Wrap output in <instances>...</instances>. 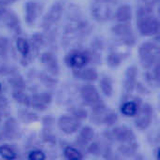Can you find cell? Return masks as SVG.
Returning a JSON list of instances; mask_svg holds the SVG:
<instances>
[{
	"label": "cell",
	"instance_id": "16",
	"mask_svg": "<svg viewBox=\"0 0 160 160\" xmlns=\"http://www.w3.org/2000/svg\"><path fill=\"white\" fill-rule=\"evenodd\" d=\"M0 21H2L14 33L21 34V22L19 17H17V15L14 12L6 9V8H0Z\"/></svg>",
	"mask_w": 160,
	"mask_h": 160
},
{
	"label": "cell",
	"instance_id": "12",
	"mask_svg": "<svg viewBox=\"0 0 160 160\" xmlns=\"http://www.w3.org/2000/svg\"><path fill=\"white\" fill-rule=\"evenodd\" d=\"M57 126L66 135H72L79 131L82 127V121L72 114H64L57 120Z\"/></svg>",
	"mask_w": 160,
	"mask_h": 160
},
{
	"label": "cell",
	"instance_id": "4",
	"mask_svg": "<svg viewBox=\"0 0 160 160\" xmlns=\"http://www.w3.org/2000/svg\"><path fill=\"white\" fill-rule=\"evenodd\" d=\"M139 58L144 69H148L160 63L158 40H147L139 47Z\"/></svg>",
	"mask_w": 160,
	"mask_h": 160
},
{
	"label": "cell",
	"instance_id": "19",
	"mask_svg": "<svg viewBox=\"0 0 160 160\" xmlns=\"http://www.w3.org/2000/svg\"><path fill=\"white\" fill-rule=\"evenodd\" d=\"M72 74L76 79L86 82H96L99 77V74L97 71V69L93 67H88V66L79 69L72 70Z\"/></svg>",
	"mask_w": 160,
	"mask_h": 160
},
{
	"label": "cell",
	"instance_id": "10",
	"mask_svg": "<svg viewBox=\"0 0 160 160\" xmlns=\"http://www.w3.org/2000/svg\"><path fill=\"white\" fill-rule=\"evenodd\" d=\"M80 97L83 104L90 108L102 101L98 88L91 82H87L80 88Z\"/></svg>",
	"mask_w": 160,
	"mask_h": 160
},
{
	"label": "cell",
	"instance_id": "32",
	"mask_svg": "<svg viewBox=\"0 0 160 160\" xmlns=\"http://www.w3.org/2000/svg\"><path fill=\"white\" fill-rule=\"evenodd\" d=\"M12 98L13 99L23 105L26 106L27 105V100H28V95L25 93V89H12Z\"/></svg>",
	"mask_w": 160,
	"mask_h": 160
},
{
	"label": "cell",
	"instance_id": "36",
	"mask_svg": "<svg viewBox=\"0 0 160 160\" xmlns=\"http://www.w3.org/2000/svg\"><path fill=\"white\" fill-rule=\"evenodd\" d=\"M71 114L73 116H75L77 119H79L80 121H84L87 116H88V112L84 109V108H82V107H78V108H75L71 111Z\"/></svg>",
	"mask_w": 160,
	"mask_h": 160
},
{
	"label": "cell",
	"instance_id": "3",
	"mask_svg": "<svg viewBox=\"0 0 160 160\" xmlns=\"http://www.w3.org/2000/svg\"><path fill=\"white\" fill-rule=\"evenodd\" d=\"M99 56L94 51H88L83 49L74 48L67 52L64 58L65 65L71 70L79 69L87 67L89 64L96 60V57Z\"/></svg>",
	"mask_w": 160,
	"mask_h": 160
},
{
	"label": "cell",
	"instance_id": "15",
	"mask_svg": "<svg viewBox=\"0 0 160 160\" xmlns=\"http://www.w3.org/2000/svg\"><path fill=\"white\" fill-rule=\"evenodd\" d=\"M78 135L75 139V146L79 148L82 152H85L87 146L89 143L95 140L96 137V132L94 128L91 127L85 126V127H81V128L78 131Z\"/></svg>",
	"mask_w": 160,
	"mask_h": 160
},
{
	"label": "cell",
	"instance_id": "29",
	"mask_svg": "<svg viewBox=\"0 0 160 160\" xmlns=\"http://www.w3.org/2000/svg\"><path fill=\"white\" fill-rule=\"evenodd\" d=\"M8 82L11 85L12 89H25L26 83L20 73L13 70L8 74Z\"/></svg>",
	"mask_w": 160,
	"mask_h": 160
},
{
	"label": "cell",
	"instance_id": "17",
	"mask_svg": "<svg viewBox=\"0 0 160 160\" xmlns=\"http://www.w3.org/2000/svg\"><path fill=\"white\" fill-rule=\"evenodd\" d=\"M138 75L139 69L135 65L129 66L125 74V81H124V90L125 95H130L136 88L138 82Z\"/></svg>",
	"mask_w": 160,
	"mask_h": 160
},
{
	"label": "cell",
	"instance_id": "27",
	"mask_svg": "<svg viewBox=\"0 0 160 160\" xmlns=\"http://www.w3.org/2000/svg\"><path fill=\"white\" fill-rule=\"evenodd\" d=\"M125 59H126V57H125L124 53L112 49L107 55V64L109 65V67L116 68L122 65V63L125 61Z\"/></svg>",
	"mask_w": 160,
	"mask_h": 160
},
{
	"label": "cell",
	"instance_id": "26",
	"mask_svg": "<svg viewBox=\"0 0 160 160\" xmlns=\"http://www.w3.org/2000/svg\"><path fill=\"white\" fill-rule=\"evenodd\" d=\"M144 76H145V81L148 85L154 88H158L160 82L159 64H157L153 68L146 69Z\"/></svg>",
	"mask_w": 160,
	"mask_h": 160
},
{
	"label": "cell",
	"instance_id": "2",
	"mask_svg": "<svg viewBox=\"0 0 160 160\" xmlns=\"http://www.w3.org/2000/svg\"><path fill=\"white\" fill-rule=\"evenodd\" d=\"M64 12V4L62 2H54L41 21V27L44 35L48 38L49 42L54 41L56 33V27L60 22Z\"/></svg>",
	"mask_w": 160,
	"mask_h": 160
},
{
	"label": "cell",
	"instance_id": "24",
	"mask_svg": "<svg viewBox=\"0 0 160 160\" xmlns=\"http://www.w3.org/2000/svg\"><path fill=\"white\" fill-rule=\"evenodd\" d=\"M114 19L117 21V22H129L132 20V8L128 5L124 4L121 5L113 13Z\"/></svg>",
	"mask_w": 160,
	"mask_h": 160
},
{
	"label": "cell",
	"instance_id": "6",
	"mask_svg": "<svg viewBox=\"0 0 160 160\" xmlns=\"http://www.w3.org/2000/svg\"><path fill=\"white\" fill-rule=\"evenodd\" d=\"M112 33L116 41L127 47H133L137 43V37L129 22H117L112 27Z\"/></svg>",
	"mask_w": 160,
	"mask_h": 160
},
{
	"label": "cell",
	"instance_id": "40",
	"mask_svg": "<svg viewBox=\"0 0 160 160\" xmlns=\"http://www.w3.org/2000/svg\"><path fill=\"white\" fill-rule=\"evenodd\" d=\"M142 3H146V4H150L153 6H156L159 3V0H141Z\"/></svg>",
	"mask_w": 160,
	"mask_h": 160
},
{
	"label": "cell",
	"instance_id": "20",
	"mask_svg": "<svg viewBox=\"0 0 160 160\" xmlns=\"http://www.w3.org/2000/svg\"><path fill=\"white\" fill-rule=\"evenodd\" d=\"M41 6L37 2V1H28L25 5V12H24V17H25V22L28 25H32L35 23L37 21L38 17L39 16L41 12Z\"/></svg>",
	"mask_w": 160,
	"mask_h": 160
},
{
	"label": "cell",
	"instance_id": "14",
	"mask_svg": "<svg viewBox=\"0 0 160 160\" xmlns=\"http://www.w3.org/2000/svg\"><path fill=\"white\" fill-rule=\"evenodd\" d=\"M141 107V100L137 97L125 95L120 105V112L126 117H134Z\"/></svg>",
	"mask_w": 160,
	"mask_h": 160
},
{
	"label": "cell",
	"instance_id": "25",
	"mask_svg": "<svg viewBox=\"0 0 160 160\" xmlns=\"http://www.w3.org/2000/svg\"><path fill=\"white\" fill-rule=\"evenodd\" d=\"M98 85H99L101 93L107 98L112 97L113 92H114L112 79L106 74H102L100 77H98Z\"/></svg>",
	"mask_w": 160,
	"mask_h": 160
},
{
	"label": "cell",
	"instance_id": "13",
	"mask_svg": "<svg viewBox=\"0 0 160 160\" xmlns=\"http://www.w3.org/2000/svg\"><path fill=\"white\" fill-rule=\"evenodd\" d=\"M39 60L47 72L54 77L58 76L60 73V65L56 55L51 52L46 51L39 55Z\"/></svg>",
	"mask_w": 160,
	"mask_h": 160
},
{
	"label": "cell",
	"instance_id": "42",
	"mask_svg": "<svg viewBox=\"0 0 160 160\" xmlns=\"http://www.w3.org/2000/svg\"><path fill=\"white\" fill-rule=\"evenodd\" d=\"M1 121H2V115H1V112H0V123H1Z\"/></svg>",
	"mask_w": 160,
	"mask_h": 160
},
{
	"label": "cell",
	"instance_id": "41",
	"mask_svg": "<svg viewBox=\"0 0 160 160\" xmlns=\"http://www.w3.org/2000/svg\"><path fill=\"white\" fill-rule=\"evenodd\" d=\"M1 91H2V84L0 83V93H1Z\"/></svg>",
	"mask_w": 160,
	"mask_h": 160
},
{
	"label": "cell",
	"instance_id": "30",
	"mask_svg": "<svg viewBox=\"0 0 160 160\" xmlns=\"http://www.w3.org/2000/svg\"><path fill=\"white\" fill-rule=\"evenodd\" d=\"M118 122H119L118 113L112 110L108 109V111L104 116V119H103V125H105L108 128H112V127L116 126Z\"/></svg>",
	"mask_w": 160,
	"mask_h": 160
},
{
	"label": "cell",
	"instance_id": "35",
	"mask_svg": "<svg viewBox=\"0 0 160 160\" xmlns=\"http://www.w3.org/2000/svg\"><path fill=\"white\" fill-rule=\"evenodd\" d=\"M52 76H51V74L49 75L47 73H40L39 74V79L42 82V83L45 84V86L51 88V87H54L57 84V80L54 77H52Z\"/></svg>",
	"mask_w": 160,
	"mask_h": 160
},
{
	"label": "cell",
	"instance_id": "28",
	"mask_svg": "<svg viewBox=\"0 0 160 160\" xmlns=\"http://www.w3.org/2000/svg\"><path fill=\"white\" fill-rule=\"evenodd\" d=\"M64 158L68 160H81L84 158L82 152L74 145H66L63 150Z\"/></svg>",
	"mask_w": 160,
	"mask_h": 160
},
{
	"label": "cell",
	"instance_id": "34",
	"mask_svg": "<svg viewBox=\"0 0 160 160\" xmlns=\"http://www.w3.org/2000/svg\"><path fill=\"white\" fill-rule=\"evenodd\" d=\"M0 157L2 158L5 159H16L18 158L16 152L14 151L13 148H11L10 146L4 144V145H0Z\"/></svg>",
	"mask_w": 160,
	"mask_h": 160
},
{
	"label": "cell",
	"instance_id": "33",
	"mask_svg": "<svg viewBox=\"0 0 160 160\" xmlns=\"http://www.w3.org/2000/svg\"><path fill=\"white\" fill-rule=\"evenodd\" d=\"M11 44L8 38L0 36V58L6 59L10 52Z\"/></svg>",
	"mask_w": 160,
	"mask_h": 160
},
{
	"label": "cell",
	"instance_id": "43",
	"mask_svg": "<svg viewBox=\"0 0 160 160\" xmlns=\"http://www.w3.org/2000/svg\"><path fill=\"white\" fill-rule=\"evenodd\" d=\"M105 1H110V2H114V0H105Z\"/></svg>",
	"mask_w": 160,
	"mask_h": 160
},
{
	"label": "cell",
	"instance_id": "21",
	"mask_svg": "<svg viewBox=\"0 0 160 160\" xmlns=\"http://www.w3.org/2000/svg\"><path fill=\"white\" fill-rule=\"evenodd\" d=\"M117 151H118V155H121L124 158H134L138 154L139 143L137 140H135L128 142L118 144Z\"/></svg>",
	"mask_w": 160,
	"mask_h": 160
},
{
	"label": "cell",
	"instance_id": "22",
	"mask_svg": "<svg viewBox=\"0 0 160 160\" xmlns=\"http://www.w3.org/2000/svg\"><path fill=\"white\" fill-rule=\"evenodd\" d=\"M91 109H92V112L90 113V120L95 125H98V126L103 125V119L108 111V108L105 105V103L101 101L100 103L95 105Z\"/></svg>",
	"mask_w": 160,
	"mask_h": 160
},
{
	"label": "cell",
	"instance_id": "39",
	"mask_svg": "<svg viewBox=\"0 0 160 160\" xmlns=\"http://www.w3.org/2000/svg\"><path fill=\"white\" fill-rule=\"evenodd\" d=\"M16 1L17 0H0V8H6Z\"/></svg>",
	"mask_w": 160,
	"mask_h": 160
},
{
	"label": "cell",
	"instance_id": "7",
	"mask_svg": "<svg viewBox=\"0 0 160 160\" xmlns=\"http://www.w3.org/2000/svg\"><path fill=\"white\" fill-rule=\"evenodd\" d=\"M139 33L143 37H157L159 35L160 22L155 13L137 17Z\"/></svg>",
	"mask_w": 160,
	"mask_h": 160
},
{
	"label": "cell",
	"instance_id": "5",
	"mask_svg": "<svg viewBox=\"0 0 160 160\" xmlns=\"http://www.w3.org/2000/svg\"><path fill=\"white\" fill-rule=\"evenodd\" d=\"M104 142L113 144H121L136 140V135L131 128L127 126H114L111 130H106L103 133Z\"/></svg>",
	"mask_w": 160,
	"mask_h": 160
},
{
	"label": "cell",
	"instance_id": "18",
	"mask_svg": "<svg viewBox=\"0 0 160 160\" xmlns=\"http://www.w3.org/2000/svg\"><path fill=\"white\" fill-rule=\"evenodd\" d=\"M1 131L4 135L5 140H8V141L19 139V137L21 136L19 125H18L16 119L13 117H8L5 121Z\"/></svg>",
	"mask_w": 160,
	"mask_h": 160
},
{
	"label": "cell",
	"instance_id": "37",
	"mask_svg": "<svg viewBox=\"0 0 160 160\" xmlns=\"http://www.w3.org/2000/svg\"><path fill=\"white\" fill-rule=\"evenodd\" d=\"M27 158L32 160H44L46 158V155L39 149H33L28 153Z\"/></svg>",
	"mask_w": 160,
	"mask_h": 160
},
{
	"label": "cell",
	"instance_id": "31",
	"mask_svg": "<svg viewBox=\"0 0 160 160\" xmlns=\"http://www.w3.org/2000/svg\"><path fill=\"white\" fill-rule=\"evenodd\" d=\"M103 147H104V142H100L98 141H92L89 145L86 148V153L92 155V156H101L103 152Z\"/></svg>",
	"mask_w": 160,
	"mask_h": 160
},
{
	"label": "cell",
	"instance_id": "9",
	"mask_svg": "<svg viewBox=\"0 0 160 160\" xmlns=\"http://www.w3.org/2000/svg\"><path fill=\"white\" fill-rule=\"evenodd\" d=\"M135 117V127L140 130H146L148 129L155 117V110L154 107L149 103H144L141 105L137 114Z\"/></svg>",
	"mask_w": 160,
	"mask_h": 160
},
{
	"label": "cell",
	"instance_id": "38",
	"mask_svg": "<svg viewBox=\"0 0 160 160\" xmlns=\"http://www.w3.org/2000/svg\"><path fill=\"white\" fill-rule=\"evenodd\" d=\"M20 116L22 117L23 121H26V122H32V121H36L38 119L37 114L30 112L28 111H25V110H22L20 112Z\"/></svg>",
	"mask_w": 160,
	"mask_h": 160
},
{
	"label": "cell",
	"instance_id": "1",
	"mask_svg": "<svg viewBox=\"0 0 160 160\" xmlns=\"http://www.w3.org/2000/svg\"><path fill=\"white\" fill-rule=\"evenodd\" d=\"M92 31L89 22L81 17H73L68 20L64 27L62 44L68 46L76 44L86 38Z\"/></svg>",
	"mask_w": 160,
	"mask_h": 160
},
{
	"label": "cell",
	"instance_id": "8",
	"mask_svg": "<svg viewBox=\"0 0 160 160\" xmlns=\"http://www.w3.org/2000/svg\"><path fill=\"white\" fill-rule=\"evenodd\" d=\"M112 3L113 2L105 0H95L91 5V15L93 19L98 22L109 21L113 14V9L112 8Z\"/></svg>",
	"mask_w": 160,
	"mask_h": 160
},
{
	"label": "cell",
	"instance_id": "23",
	"mask_svg": "<svg viewBox=\"0 0 160 160\" xmlns=\"http://www.w3.org/2000/svg\"><path fill=\"white\" fill-rule=\"evenodd\" d=\"M15 44H16V48L22 59H24L26 61L27 59L31 58V55H33L34 52H33V49H32V46H31V43L29 40L25 39L22 37H18L16 38Z\"/></svg>",
	"mask_w": 160,
	"mask_h": 160
},
{
	"label": "cell",
	"instance_id": "11",
	"mask_svg": "<svg viewBox=\"0 0 160 160\" xmlns=\"http://www.w3.org/2000/svg\"><path fill=\"white\" fill-rule=\"evenodd\" d=\"M52 101V95L50 92L35 93L28 95V100L26 107H30L33 110L43 112L48 109Z\"/></svg>",
	"mask_w": 160,
	"mask_h": 160
}]
</instances>
